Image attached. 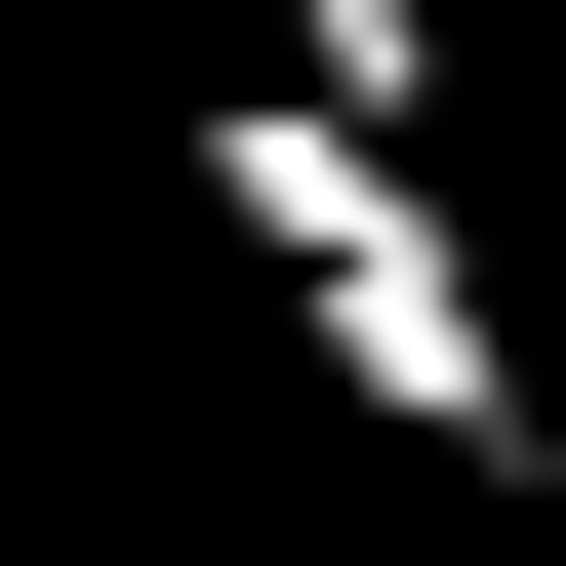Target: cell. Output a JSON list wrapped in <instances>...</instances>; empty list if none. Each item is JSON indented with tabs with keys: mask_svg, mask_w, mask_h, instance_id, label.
Masks as SVG:
<instances>
[{
	"mask_svg": "<svg viewBox=\"0 0 566 566\" xmlns=\"http://www.w3.org/2000/svg\"><path fill=\"white\" fill-rule=\"evenodd\" d=\"M202 243L283 283V365L365 405L405 485H566V365H526V283H485V202H446V122H365V82H202Z\"/></svg>",
	"mask_w": 566,
	"mask_h": 566,
	"instance_id": "1",
	"label": "cell"
}]
</instances>
